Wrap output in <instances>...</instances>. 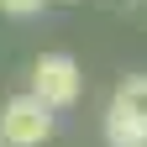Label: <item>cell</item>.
<instances>
[{
    "label": "cell",
    "mask_w": 147,
    "mask_h": 147,
    "mask_svg": "<svg viewBox=\"0 0 147 147\" xmlns=\"http://www.w3.org/2000/svg\"><path fill=\"white\" fill-rule=\"evenodd\" d=\"M110 116L131 121L147 131V74H126V79L116 84V95H110Z\"/></svg>",
    "instance_id": "cell-3"
},
{
    "label": "cell",
    "mask_w": 147,
    "mask_h": 147,
    "mask_svg": "<svg viewBox=\"0 0 147 147\" xmlns=\"http://www.w3.org/2000/svg\"><path fill=\"white\" fill-rule=\"evenodd\" d=\"M26 95H37L53 116H58V110H74L79 95H84L79 58H68V53H42V58L32 63V89H26Z\"/></svg>",
    "instance_id": "cell-1"
},
{
    "label": "cell",
    "mask_w": 147,
    "mask_h": 147,
    "mask_svg": "<svg viewBox=\"0 0 147 147\" xmlns=\"http://www.w3.org/2000/svg\"><path fill=\"white\" fill-rule=\"evenodd\" d=\"M47 0H0V11L5 16H32V11H42Z\"/></svg>",
    "instance_id": "cell-4"
},
{
    "label": "cell",
    "mask_w": 147,
    "mask_h": 147,
    "mask_svg": "<svg viewBox=\"0 0 147 147\" xmlns=\"http://www.w3.org/2000/svg\"><path fill=\"white\" fill-rule=\"evenodd\" d=\"M53 131H58V116L37 95H11L0 105V142L5 147H42Z\"/></svg>",
    "instance_id": "cell-2"
},
{
    "label": "cell",
    "mask_w": 147,
    "mask_h": 147,
    "mask_svg": "<svg viewBox=\"0 0 147 147\" xmlns=\"http://www.w3.org/2000/svg\"><path fill=\"white\" fill-rule=\"evenodd\" d=\"M0 147H5V142H0Z\"/></svg>",
    "instance_id": "cell-5"
}]
</instances>
